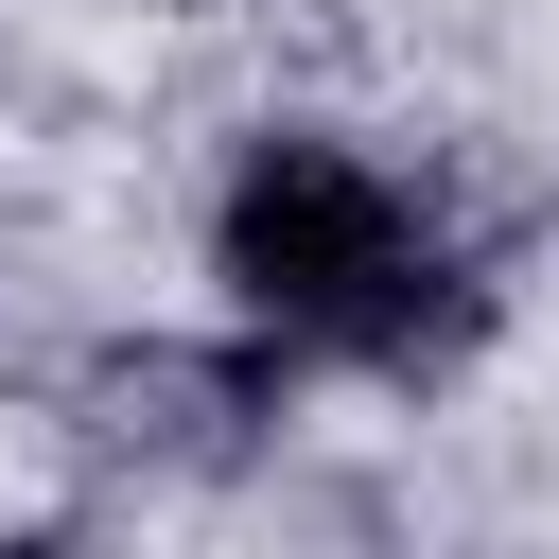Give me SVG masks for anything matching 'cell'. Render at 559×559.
<instances>
[{
	"label": "cell",
	"instance_id": "6da1fadb",
	"mask_svg": "<svg viewBox=\"0 0 559 559\" xmlns=\"http://www.w3.org/2000/svg\"><path fill=\"white\" fill-rule=\"evenodd\" d=\"M210 280H227V314L280 332L297 367H419V349L472 314L437 210H419L367 140H314V122H280V140L227 157V192H210Z\"/></svg>",
	"mask_w": 559,
	"mask_h": 559
}]
</instances>
